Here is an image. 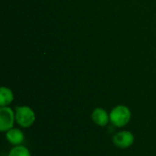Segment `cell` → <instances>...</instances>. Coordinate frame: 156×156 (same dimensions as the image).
Instances as JSON below:
<instances>
[{"label":"cell","instance_id":"4","mask_svg":"<svg viewBox=\"0 0 156 156\" xmlns=\"http://www.w3.org/2000/svg\"><path fill=\"white\" fill-rule=\"evenodd\" d=\"M134 135L130 131H120L112 136V144L120 149H127L134 143Z\"/></svg>","mask_w":156,"mask_h":156},{"label":"cell","instance_id":"6","mask_svg":"<svg viewBox=\"0 0 156 156\" xmlns=\"http://www.w3.org/2000/svg\"><path fill=\"white\" fill-rule=\"evenodd\" d=\"M5 139L14 146L21 145L25 140L24 133L17 128H12L5 133Z\"/></svg>","mask_w":156,"mask_h":156},{"label":"cell","instance_id":"2","mask_svg":"<svg viewBox=\"0 0 156 156\" xmlns=\"http://www.w3.org/2000/svg\"><path fill=\"white\" fill-rule=\"evenodd\" d=\"M16 122L22 128L31 127L36 121L34 111L28 106H17L15 110Z\"/></svg>","mask_w":156,"mask_h":156},{"label":"cell","instance_id":"3","mask_svg":"<svg viewBox=\"0 0 156 156\" xmlns=\"http://www.w3.org/2000/svg\"><path fill=\"white\" fill-rule=\"evenodd\" d=\"M16 122V113L8 106L0 107V131L6 133L8 130L14 128Z\"/></svg>","mask_w":156,"mask_h":156},{"label":"cell","instance_id":"5","mask_svg":"<svg viewBox=\"0 0 156 156\" xmlns=\"http://www.w3.org/2000/svg\"><path fill=\"white\" fill-rule=\"evenodd\" d=\"M92 122L101 127H104L110 122V113L103 108H96L91 112Z\"/></svg>","mask_w":156,"mask_h":156},{"label":"cell","instance_id":"7","mask_svg":"<svg viewBox=\"0 0 156 156\" xmlns=\"http://www.w3.org/2000/svg\"><path fill=\"white\" fill-rule=\"evenodd\" d=\"M13 101H14L13 91L6 87H1V89H0V106L6 107L9 104H11Z\"/></svg>","mask_w":156,"mask_h":156},{"label":"cell","instance_id":"8","mask_svg":"<svg viewBox=\"0 0 156 156\" xmlns=\"http://www.w3.org/2000/svg\"><path fill=\"white\" fill-rule=\"evenodd\" d=\"M7 156H31L30 151L24 145L14 146L8 153Z\"/></svg>","mask_w":156,"mask_h":156},{"label":"cell","instance_id":"1","mask_svg":"<svg viewBox=\"0 0 156 156\" xmlns=\"http://www.w3.org/2000/svg\"><path fill=\"white\" fill-rule=\"evenodd\" d=\"M132 119V112L125 105H117L110 112V122L118 128L126 126Z\"/></svg>","mask_w":156,"mask_h":156}]
</instances>
